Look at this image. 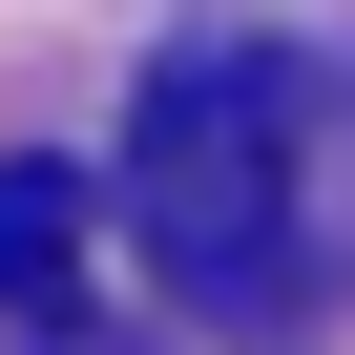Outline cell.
<instances>
[{
    "instance_id": "1",
    "label": "cell",
    "mask_w": 355,
    "mask_h": 355,
    "mask_svg": "<svg viewBox=\"0 0 355 355\" xmlns=\"http://www.w3.org/2000/svg\"><path fill=\"white\" fill-rule=\"evenodd\" d=\"M293 125H313V63L293 42H251V21H189L146 63V105H125V209H146V251H167V293H209V313H293V272H313V189H293Z\"/></svg>"
},
{
    "instance_id": "2",
    "label": "cell",
    "mask_w": 355,
    "mask_h": 355,
    "mask_svg": "<svg viewBox=\"0 0 355 355\" xmlns=\"http://www.w3.org/2000/svg\"><path fill=\"white\" fill-rule=\"evenodd\" d=\"M84 272V167H0V293H63Z\"/></svg>"
}]
</instances>
